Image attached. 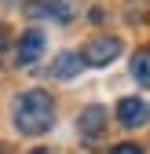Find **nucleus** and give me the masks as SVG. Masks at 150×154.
Wrapping results in <instances>:
<instances>
[{
	"instance_id": "1",
	"label": "nucleus",
	"mask_w": 150,
	"mask_h": 154,
	"mask_svg": "<svg viewBox=\"0 0 150 154\" xmlns=\"http://www.w3.org/2000/svg\"><path fill=\"white\" fill-rule=\"evenodd\" d=\"M11 118H15V128L22 132V136H40L55 125V103L51 95L40 92V88H29L15 99L11 106Z\"/></svg>"
},
{
	"instance_id": "2",
	"label": "nucleus",
	"mask_w": 150,
	"mask_h": 154,
	"mask_svg": "<svg viewBox=\"0 0 150 154\" xmlns=\"http://www.w3.org/2000/svg\"><path fill=\"white\" fill-rule=\"evenodd\" d=\"M121 51H124V44L117 37H92L84 44V51H81V63L84 66H110Z\"/></svg>"
},
{
	"instance_id": "3",
	"label": "nucleus",
	"mask_w": 150,
	"mask_h": 154,
	"mask_svg": "<svg viewBox=\"0 0 150 154\" xmlns=\"http://www.w3.org/2000/svg\"><path fill=\"white\" fill-rule=\"evenodd\" d=\"M146 118H150V106L143 99H136V95H128V99L117 103V121L124 128H139V125H146Z\"/></svg>"
},
{
	"instance_id": "4",
	"label": "nucleus",
	"mask_w": 150,
	"mask_h": 154,
	"mask_svg": "<svg viewBox=\"0 0 150 154\" xmlns=\"http://www.w3.org/2000/svg\"><path fill=\"white\" fill-rule=\"evenodd\" d=\"M33 18H55V22H70L73 18V4L70 0H37L26 8Z\"/></svg>"
},
{
	"instance_id": "5",
	"label": "nucleus",
	"mask_w": 150,
	"mask_h": 154,
	"mask_svg": "<svg viewBox=\"0 0 150 154\" xmlns=\"http://www.w3.org/2000/svg\"><path fill=\"white\" fill-rule=\"evenodd\" d=\"M44 55V33L40 29H26L18 41V66H33Z\"/></svg>"
},
{
	"instance_id": "6",
	"label": "nucleus",
	"mask_w": 150,
	"mask_h": 154,
	"mask_svg": "<svg viewBox=\"0 0 150 154\" xmlns=\"http://www.w3.org/2000/svg\"><path fill=\"white\" fill-rule=\"evenodd\" d=\"M77 125H81V132H84V136H99V132H103V125H106V110H103V106H84Z\"/></svg>"
},
{
	"instance_id": "7",
	"label": "nucleus",
	"mask_w": 150,
	"mask_h": 154,
	"mask_svg": "<svg viewBox=\"0 0 150 154\" xmlns=\"http://www.w3.org/2000/svg\"><path fill=\"white\" fill-rule=\"evenodd\" d=\"M81 66H84V63H81V55H77V51H62L59 59L51 63V73L66 81V77H77V73H81Z\"/></svg>"
},
{
	"instance_id": "8",
	"label": "nucleus",
	"mask_w": 150,
	"mask_h": 154,
	"mask_svg": "<svg viewBox=\"0 0 150 154\" xmlns=\"http://www.w3.org/2000/svg\"><path fill=\"white\" fill-rule=\"evenodd\" d=\"M132 77H136L143 88H150V51H146V48L132 55Z\"/></svg>"
},
{
	"instance_id": "9",
	"label": "nucleus",
	"mask_w": 150,
	"mask_h": 154,
	"mask_svg": "<svg viewBox=\"0 0 150 154\" xmlns=\"http://www.w3.org/2000/svg\"><path fill=\"white\" fill-rule=\"evenodd\" d=\"M110 154H146V150H143L139 143H117V147L110 150Z\"/></svg>"
},
{
	"instance_id": "10",
	"label": "nucleus",
	"mask_w": 150,
	"mask_h": 154,
	"mask_svg": "<svg viewBox=\"0 0 150 154\" xmlns=\"http://www.w3.org/2000/svg\"><path fill=\"white\" fill-rule=\"evenodd\" d=\"M4 41H8V29H4V26H0V48H4Z\"/></svg>"
},
{
	"instance_id": "11",
	"label": "nucleus",
	"mask_w": 150,
	"mask_h": 154,
	"mask_svg": "<svg viewBox=\"0 0 150 154\" xmlns=\"http://www.w3.org/2000/svg\"><path fill=\"white\" fill-rule=\"evenodd\" d=\"M29 154H48V150H29Z\"/></svg>"
}]
</instances>
